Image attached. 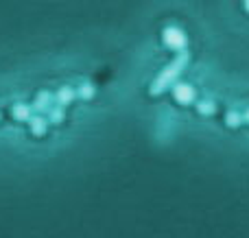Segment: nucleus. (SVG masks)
<instances>
[{
  "mask_svg": "<svg viewBox=\"0 0 249 238\" xmlns=\"http://www.w3.org/2000/svg\"><path fill=\"white\" fill-rule=\"evenodd\" d=\"M186 61H188V55L184 52V55H181L179 59L173 61V66H168V68L164 70V72H160V77L155 79V83L151 85V92H153V94H158V92H162L166 85H171V83L175 81V77L179 74V70L186 66Z\"/></svg>",
  "mask_w": 249,
  "mask_h": 238,
  "instance_id": "obj_1",
  "label": "nucleus"
},
{
  "mask_svg": "<svg viewBox=\"0 0 249 238\" xmlns=\"http://www.w3.org/2000/svg\"><path fill=\"white\" fill-rule=\"evenodd\" d=\"M29 120H31V131H33V136L46 134V120H44V118H29Z\"/></svg>",
  "mask_w": 249,
  "mask_h": 238,
  "instance_id": "obj_4",
  "label": "nucleus"
},
{
  "mask_svg": "<svg viewBox=\"0 0 249 238\" xmlns=\"http://www.w3.org/2000/svg\"><path fill=\"white\" fill-rule=\"evenodd\" d=\"M173 94H175L177 103H181V105L193 103V99H195V90L188 85V83H175V87H173Z\"/></svg>",
  "mask_w": 249,
  "mask_h": 238,
  "instance_id": "obj_3",
  "label": "nucleus"
},
{
  "mask_svg": "<svg viewBox=\"0 0 249 238\" xmlns=\"http://www.w3.org/2000/svg\"><path fill=\"white\" fill-rule=\"evenodd\" d=\"M162 37H164V44H166L168 48H173V51H184L186 42H188V39H186V35H184V31L175 29V26H168V29H164Z\"/></svg>",
  "mask_w": 249,
  "mask_h": 238,
  "instance_id": "obj_2",
  "label": "nucleus"
},
{
  "mask_svg": "<svg viewBox=\"0 0 249 238\" xmlns=\"http://www.w3.org/2000/svg\"><path fill=\"white\" fill-rule=\"evenodd\" d=\"M13 118H16V120H29L31 118L29 107H26V105H16V107H13Z\"/></svg>",
  "mask_w": 249,
  "mask_h": 238,
  "instance_id": "obj_6",
  "label": "nucleus"
},
{
  "mask_svg": "<svg viewBox=\"0 0 249 238\" xmlns=\"http://www.w3.org/2000/svg\"><path fill=\"white\" fill-rule=\"evenodd\" d=\"M243 2H245V9H247V11H249V0H243Z\"/></svg>",
  "mask_w": 249,
  "mask_h": 238,
  "instance_id": "obj_12",
  "label": "nucleus"
},
{
  "mask_svg": "<svg viewBox=\"0 0 249 238\" xmlns=\"http://www.w3.org/2000/svg\"><path fill=\"white\" fill-rule=\"evenodd\" d=\"M197 107H199V112L201 114H212L214 112V103H210V101H203V103H199Z\"/></svg>",
  "mask_w": 249,
  "mask_h": 238,
  "instance_id": "obj_9",
  "label": "nucleus"
},
{
  "mask_svg": "<svg viewBox=\"0 0 249 238\" xmlns=\"http://www.w3.org/2000/svg\"><path fill=\"white\" fill-rule=\"evenodd\" d=\"M64 120V109L57 107V109H51V122H61Z\"/></svg>",
  "mask_w": 249,
  "mask_h": 238,
  "instance_id": "obj_10",
  "label": "nucleus"
},
{
  "mask_svg": "<svg viewBox=\"0 0 249 238\" xmlns=\"http://www.w3.org/2000/svg\"><path fill=\"white\" fill-rule=\"evenodd\" d=\"M245 120L249 122V109H247V114H245Z\"/></svg>",
  "mask_w": 249,
  "mask_h": 238,
  "instance_id": "obj_13",
  "label": "nucleus"
},
{
  "mask_svg": "<svg viewBox=\"0 0 249 238\" xmlns=\"http://www.w3.org/2000/svg\"><path fill=\"white\" fill-rule=\"evenodd\" d=\"M72 99H74V90H70V87H61V90L57 92V101H59V105H68Z\"/></svg>",
  "mask_w": 249,
  "mask_h": 238,
  "instance_id": "obj_5",
  "label": "nucleus"
},
{
  "mask_svg": "<svg viewBox=\"0 0 249 238\" xmlns=\"http://www.w3.org/2000/svg\"><path fill=\"white\" fill-rule=\"evenodd\" d=\"M48 103H51V94H48V92H42V94L35 99V109H39V112H42V109L48 107Z\"/></svg>",
  "mask_w": 249,
  "mask_h": 238,
  "instance_id": "obj_7",
  "label": "nucleus"
},
{
  "mask_svg": "<svg viewBox=\"0 0 249 238\" xmlns=\"http://www.w3.org/2000/svg\"><path fill=\"white\" fill-rule=\"evenodd\" d=\"M225 122H228V127H238L243 122V116L238 112H230L228 118H225Z\"/></svg>",
  "mask_w": 249,
  "mask_h": 238,
  "instance_id": "obj_8",
  "label": "nucleus"
},
{
  "mask_svg": "<svg viewBox=\"0 0 249 238\" xmlns=\"http://www.w3.org/2000/svg\"><path fill=\"white\" fill-rule=\"evenodd\" d=\"M92 94H94V87H92V85H88V83H86V85L81 87V96H83V99H90Z\"/></svg>",
  "mask_w": 249,
  "mask_h": 238,
  "instance_id": "obj_11",
  "label": "nucleus"
}]
</instances>
